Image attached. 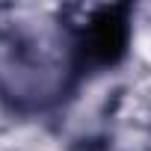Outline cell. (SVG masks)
Segmentation results:
<instances>
[{
  "mask_svg": "<svg viewBox=\"0 0 151 151\" xmlns=\"http://www.w3.org/2000/svg\"><path fill=\"white\" fill-rule=\"evenodd\" d=\"M127 42V27L122 18V9H104L95 21H92V33H89V47L101 62H116L124 50Z\"/></svg>",
  "mask_w": 151,
  "mask_h": 151,
  "instance_id": "cell-1",
  "label": "cell"
}]
</instances>
